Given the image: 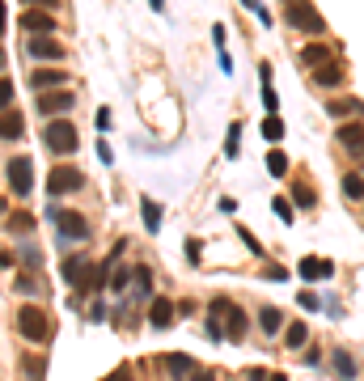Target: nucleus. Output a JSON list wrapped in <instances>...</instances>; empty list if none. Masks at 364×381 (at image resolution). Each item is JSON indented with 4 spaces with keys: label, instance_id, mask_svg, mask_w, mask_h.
Returning a JSON list of instances; mask_svg holds the SVG:
<instances>
[{
    "label": "nucleus",
    "instance_id": "3",
    "mask_svg": "<svg viewBox=\"0 0 364 381\" xmlns=\"http://www.w3.org/2000/svg\"><path fill=\"white\" fill-rule=\"evenodd\" d=\"M47 216H51V225H56L68 242H89V221H85L81 212H72V208H56V203H51Z\"/></svg>",
    "mask_w": 364,
    "mask_h": 381
},
{
    "label": "nucleus",
    "instance_id": "31",
    "mask_svg": "<svg viewBox=\"0 0 364 381\" xmlns=\"http://www.w3.org/2000/svg\"><path fill=\"white\" fill-rule=\"evenodd\" d=\"M127 280H136V271H123V267H119V271H111V284H106V288L123 293V288H127Z\"/></svg>",
    "mask_w": 364,
    "mask_h": 381
},
{
    "label": "nucleus",
    "instance_id": "18",
    "mask_svg": "<svg viewBox=\"0 0 364 381\" xmlns=\"http://www.w3.org/2000/svg\"><path fill=\"white\" fill-rule=\"evenodd\" d=\"M331 368L339 373V381H356V373H360V360H356L351 352H335V356H331Z\"/></svg>",
    "mask_w": 364,
    "mask_h": 381
},
{
    "label": "nucleus",
    "instance_id": "15",
    "mask_svg": "<svg viewBox=\"0 0 364 381\" xmlns=\"http://www.w3.org/2000/svg\"><path fill=\"white\" fill-rule=\"evenodd\" d=\"M301 280H331L335 276V263H326V258H301Z\"/></svg>",
    "mask_w": 364,
    "mask_h": 381
},
{
    "label": "nucleus",
    "instance_id": "19",
    "mask_svg": "<svg viewBox=\"0 0 364 381\" xmlns=\"http://www.w3.org/2000/svg\"><path fill=\"white\" fill-rule=\"evenodd\" d=\"M331 56H335V51H331L326 42H309V47L301 51V60H305L309 68H322V64H331Z\"/></svg>",
    "mask_w": 364,
    "mask_h": 381
},
{
    "label": "nucleus",
    "instance_id": "27",
    "mask_svg": "<svg viewBox=\"0 0 364 381\" xmlns=\"http://www.w3.org/2000/svg\"><path fill=\"white\" fill-rule=\"evenodd\" d=\"M30 229H34V216H30V212L9 216V233H30Z\"/></svg>",
    "mask_w": 364,
    "mask_h": 381
},
{
    "label": "nucleus",
    "instance_id": "38",
    "mask_svg": "<svg viewBox=\"0 0 364 381\" xmlns=\"http://www.w3.org/2000/svg\"><path fill=\"white\" fill-rule=\"evenodd\" d=\"M26 373H30L34 381H42V360H26Z\"/></svg>",
    "mask_w": 364,
    "mask_h": 381
},
{
    "label": "nucleus",
    "instance_id": "12",
    "mask_svg": "<svg viewBox=\"0 0 364 381\" xmlns=\"http://www.w3.org/2000/svg\"><path fill=\"white\" fill-rule=\"evenodd\" d=\"M26 51H30L34 60H60V56H64V47H60L56 38H51V34H34Z\"/></svg>",
    "mask_w": 364,
    "mask_h": 381
},
{
    "label": "nucleus",
    "instance_id": "36",
    "mask_svg": "<svg viewBox=\"0 0 364 381\" xmlns=\"http://www.w3.org/2000/svg\"><path fill=\"white\" fill-rule=\"evenodd\" d=\"M0 102H5V106L13 102V81H9V77H5V81H0Z\"/></svg>",
    "mask_w": 364,
    "mask_h": 381
},
{
    "label": "nucleus",
    "instance_id": "40",
    "mask_svg": "<svg viewBox=\"0 0 364 381\" xmlns=\"http://www.w3.org/2000/svg\"><path fill=\"white\" fill-rule=\"evenodd\" d=\"M191 381H216V373H212V368H195Z\"/></svg>",
    "mask_w": 364,
    "mask_h": 381
},
{
    "label": "nucleus",
    "instance_id": "32",
    "mask_svg": "<svg viewBox=\"0 0 364 381\" xmlns=\"http://www.w3.org/2000/svg\"><path fill=\"white\" fill-rule=\"evenodd\" d=\"M263 136H267V140H280V136H284V119H280V115L263 119Z\"/></svg>",
    "mask_w": 364,
    "mask_h": 381
},
{
    "label": "nucleus",
    "instance_id": "9",
    "mask_svg": "<svg viewBox=\"0 0 364 381\" xmlns=\"http://www.w3.org/2000/svg\"><path fill=\"white\" fill-rule=\"evenodd\" d=\"M174 313H178V305H174L170 297H152V305H148L152 331H170V326H174Z\"/></svg>",
    "mask_w": 364,
    "mask_h": 381
},
{
    "label": "nucleus",
    "instance_id": "8",
    "mask_svg": "<svg viewBox=\"0 0 364 381\" xmlns=\"http://www.w3.org/2000/svg\"><path fill=\"white\" fill-rule=\"evenodd\" d=\"M60 276H64L68 284L85 288V284H89V276H93V267H89V258H85V254H68V258H64V267H60Z\"/></svg>",
    "mask_w": 364,
    "mask_h": 381
},
{
    "label": "nucleus",
    "instance_id": "11",
    "mask_svg": "<svg viewBox=\"0 0 364 381\" xmlns=\"http://www.w3.org/2000/svg\"><path fill=\"white\" fill-rule=\"evenodd\" d=\"M38 111H42V115H64V111H72V93H64V89L38 93Z\"/></svg>",
    "mask_w": 364,
    "mask_h": 381
},
{
    "label": "nucleus",
    "instance_id": "20",
    "mask_svg": "<svg viewBox=\"0 0 364 381\" xmlns=\"http://www.w3.org/2000/svg\"><path fill=\"white\" fill-rule=\"evenodd\" d=\"M280 326H284V313H280L276 305H263V309H258V331L280 335Z\"/></svg>",
    "mask_w": 364,
    "mask_h": 381
},
{
    "label": "nucleus",
    "instance_id": "44",
    "mask_svg": "<svg viewBox=\"0 0 364 381\" xmlns=\"http://www.w3.org/2000/svg\"><path fill=\"white\" fill-rule=\"evenodd\" d=\"M22 5H38V9H51L56 0H22Z\"/></svg>",
    "mask_w": 364,
    "mask_h": 381
},
{
    "label": "nucleus",
    "instance_id": "22",
    "mask_svg": "<svg viewBox=\"0 0 364 381\" xmlns=\"http://www.w3.org/2000/svg\"><path fill=\"white\" fill-rule=\"evenodd\" d=\"M0 132H5V140H9V144H17V140L26 136V123H22V115H17V111H5V127H0Z\"/></svg>",
    "mask_w": 364,
    "mask_h": 381
},
{
    "label": "nucleus",
    "instance_id": "37",
    "mask_svg": "<svg viewBox=\"0 0 364 381\" xmlns=\"http://www.w3.org/2000/svg\"><path fill=\"white\" fill-rule=\"evenodd\" d=\"M22 258H26V263H30V267H38V263H42V254H38V250H34V246H26V250H22Z\"/></svg>",
    "mask_w": 364,
    "mask_h": 381
},
{
    "label": "nucleus",
    "instance_id": "42",
    "mask_svg": "<svg viewBox=\"0 0 364 381\" xmlns=\"http://www.w3.org/2000/svg\"><path fill=\"white\" fill-rule=\"evenodd\" d=\"M187 258H191V263H199V242H195V238L187 242Z\"/></svg>",
    "mask_w": 364,
    "mask_h": 381
},
{
    "label": "nucleus",
    "instance_id": "39",
    "mask_svg": "<svg viewBox=\"0 0 364 381\" xmlns=\"http://www.w3.org/2000/svg\"><path fill=\"white\" fill-rule=\"evenodd\" d=\"M246 381H271V373H267V368H250Z\"/></svg>",
    "mask_w": 364,
    "mask_h": 381
},
{
    "label": "nucleus",
    "instance_id": "47",
    "mask_svg": "<svg viewBox=\"0 0 364 381\" xmlns=\"http://www.w3.org/2000/svg\"><path fill=\"white\" fill-rule=\"evenodd\" d=\"M284 5H288V0H284Z\"/></svg>",
    "mask_w": 364,
    "mask_h": 381
},
{
    "label": "nucleus",
    "instance_id": "43",
    "mask_svg": "<svg viewBox=\"0 0 364 381\" xmlns=\"http://www.w3.org/2000/svg\"><path fill=\"white\" fill-rule=\"evenodd\" d=\"M106 381H132V368H119V373H111Z\"/></svg>",
    "mask_w": 364,
    "mask_h": 381
},
{
    "label": "nucleus",
    "instance_id": "35",
    "mask_svg": "<svg viewBox=\"0 0 364 381\" xmlns=\"http://www.w3.org/2000/svg\"><path fill=\"white\" fill-rule=\"evenodd\" d=\"M296 301H301V309H309V313H314V309H318V305H322V301H318V297H314V293H301V297H296Z\"/></svg>",
    "mask_w": 364,
    "mask_h": 381
},
{
    "label": "nucleus",
    "instance_id": "28",
    "mask_svg": "<svg viewBox=\"0 0 364 381\" xmlns=\"http://www.w3.org/2000/svg\"><path fill=\"white\" fill-rule=\"evenodd\" d=\"M292 199H296L301 208H314V203H318V195H314V187H305V182H296V187H292Z\"/></svg>",
    "mask_w": 364,
    "mask_h": 381
},
{
    "label": "nucleus",
    "instance_id": "10",
    "mask_svg": "<svg viewBox=\"0 0 364 381\" xmlns=\"http://www.w3.org/2000/svg\"><path fill=\"white\" fill-rule=\"evenodd\" d=\"M17 26H22L26 34H56V17H51L47 9H30V13H22Z\"/></svg>",
    "mask_w": 364,
    "mask_h": 381
},
{
    "label": "nucleus",
    "instance_id": "46",
    "mask_svg": "<svg viewBox=\"0 0 364 381\" xmlns=\"http://www.w3.org/2000/svg\"><path fill=\"white\" fill-rule=\"evenodd\" d=\"M271 381H288V377H284V373H271Z\"/></svg>",
    "mask_w": 364,
    "mask_h": 381
},
{
    "label": "nucleus",
    "instance_id": "25",
    "mask_svg": "<svg viewBox=\"0 0 364 381\" xmlns=\"http://www.w3.org/2000/svg\"><path fill=\"white\" fill-rule=\"evenodd\" d=\"M267 174H276V178H284V174H288V157H284L280 148H271V153H267Z\"/></svg>",
    "mask_w": 364,
    "mask_h": 381
},
{
    "label": "nucleus",
    "instance_id": "14",
    "mask_svg": "<svg viewBox=\"0 0 364 381\" xmlns=\"http://www.w3.org/2000/svg\"><path fill=\"white\" fill-rule=\"evenodd\" d=\"M339 144H343L351 157H364V123H343V127H339Z\"/></svg>",
    "mask_w": 364,
    "mask_h": 381
},
{
    "label": "nucleus",
    "instance_id": "7",
    "mask_svg": "<svg viewBox=\"0 0 364 381\" xmlns=\"http://www.w3.org/2000/svg\"><path fill=\"white\" fill-rule=\"evenodd\" d=\"M5 178H9V191L30 195V187H34V161H30V157H9Z\"/></svg>",
    "mask_w": 364,
    "mask_h": 381
},
{
    "label": "nucleus",
    "instance_id": "26",
    "mask_svg": "<svg viewBox=\"0 0 364 381\" xmlns=\"http://www.w3.org/2000/svg\"><path fill=\"white\" fill-rule=\"evenodd\" d=\"M343 195L347 199H364V178L360 174H343Z\"/></svg>",
    "mask_w": 364,
    "mask_h": 381
},
{
    "label": "nucleus",
    "instance_id": "13",
    "mask_svg": "<svg viewBox=\"0 0 364 381\" xmlns=\"http://www.w3.org/2000/svg\"><path fill=\"white\" fill-rule=\"evenodd\" d=\"M343 81H347V72H343V64H335V60L322 64V68H314V85H318V89H339Z\"/></svg>",
    "mask_w": 364,
    "mask_h": 381
},
{
    "label": "nucleus",
    "instance_id": "6",
    "mask_svg": "<svg viewBox=\"0 0 364 381\" xmlns=\"http://www.w3.org/2000/svg\"><path fill=\"white\" fill-rule=\"evenodd\" d=\"M81 187H85V174L72 170V166H56V170H51V178H47V195L51 199H56V195H72Z\"/></svg>",
    "mask_w": 364,
    "mask_h": 381
},
{
    "label": "nucleus",
    "instance_id": "34",
    "mask_svg": "<svg viewBox=\"0 0 364 381\" xmlns=\"http://www.w3.org/2000/svg\"><path fill=\"white\" fill-rule=\"evenodd\" d=\"M271 208H276V216H280V221H292V203H288L284 195H276V199H271Z\"/></svg>",
    "mask_w": 364,
    "mask_h": 381
},
{
    "label": "nucleus",
    "instance_id": "45",
    "mask_svg": "<svg viewBox=\"0 0 364 381\" xmlns=\"http://www.w3.org/2000/svg\"><path fill=\"white\" fill-rule=\"evenodd\" d=\"M148 5H152V9H157V13H161V9H166V0H148Z\"/></svg>",
    "mask_w": 364,
    "mask_h": 381
},
{
    "label": "nucleus",
    "instance_id": "41",
    "mask_svg": "<svg viewBox=\"0 0 364 381\" xmlns=\"http://www.w3.org/2000/svg\"><path fill=\"white\" fill-rule=\"evenodd\" d=\"M263 106H267V111H271V115H276V93H271V85H267V89H263Z\"/></svg>",
    "mask_w": 364,
    "mask_h": 381
},
{
    "label": "nucleus",
    "instance_id": "33",
    "mask_svg": "<svg viewBox=\"0 0 364 381\" xmlns=\"http://www.w3.org/2000/svg\"><path fill=\"white\" fill-rule=\"evenodd\" d=\"M13 288H17V293H30V297H34V293H38V280H34V276H22V271H17V276H13Z\"/></svg>",
    "mask_w": 364,
    "mask_h": 381
},
{
    "label": "nucleus",
    "instance_id": "4",
    "mask_svg": "<svg viewBox=\"0 0 364 381\" xmlns=\"http://www.w3.org/2000/svg\"><path fill=\"white\" fill-rule=\"evenodd\" d=\"M207 309H212V318H225V331H229V339H233V343H242V339H246V331H250V318H246V313H242L229 297H216Z\"/></svg>",
    "mask_w": 364,
    "mask_h": 381
},
{
    "label": "nucleus",
    "instance_id": "24",
    "mask_svg": "<svg viewBox=\"0 0 364 381\" xmlns=\"http://www.w3.org/2000/svg\"><path fill=\"white\" fill-rule=\"evenodd\" d=\"M305 339H309V326H305V322H292L288 331H284V343H288V348H305Z\"/></svg>",
    "mask_w": 364,
    "mask_h": 381
},
{
    "label": "nucleus",
    "instance_id": "17",
    "mask_svg": "<svg viewBox=\"0 0 364 381\" xmlns=\"http://www.w3.org/2000/svg\"><path fill=\"white\" fill-rule=\"evenodd\" d=\"M326 115H335V119L364 115V102H360V98H335V102H326Z\"/></svg>",
    "mask_w": 364,
    "mask_h": 381
},
{
    "label": "nucleus",
    "instance_id": "16",
    "mask_svg": "<svg viewBox=\"0 0 364 381\" xmlns=\"http://www.w3.org/2000/svg\"><path fill=\"white\" fill-rule=\"evenodd\" d=\"M68 77L60 72V68H38L34 77H30V89H38V93H47V89H60Z\"/></svg>",
    "mask_w": 364,
    "mask_h": 381
},
{
    "label": "nucleus",
    "instance_id": "29",
    "mask_svg": "<svg viewBox=\"0 0 364 381\" xmlns=\"http://www.w3.org/2000/svg\"><path fill=\"white\" fill-rule=\"evenodd\" d=\"M237 144H242V127H237V123H233V127H229V136H225V157H229V161H233V157H237V153H242V148H237Z\"/></svg>",
    "mask_w": 364,
    "mask_h": 381
},
{
    "label": "nucleus",
    "instance_id": "30",
    "mask_svg": "<svg viewBox=\"0 0 364 381\" xmlns=\"http://www.w3.org/2000/svg\"><path fill=\"white\" fill-rule=\"evenodd\" d=\"M136 293H140V297L152 293V271H148V267H136Z\"/></svg>",
    "mask_w": 364,
    "mask_h": 381
},
{
    "label": "nucleus",
    "instance_id": "21",
    "mask_svg": "<svg viewBox=\"0 0 364 381\" xmlns=\"http://www.w3.org/2000/svg\"><path fill=\"white\" fill-rule=\"evenodd\" d=\"M166 368H170V377H174V381H182V377H191V373H195V360H191V356H182V352H174V356L166 360Z\"/></svg>",
    "mask_w": 364,
    "mask_h": 381
},
{
    "label": "nucleus",
    "instance_id": "23",
    "mask_svg": "<svg viewBox=\"0 0 364 381\" xmlns=\"http://www.w3.org/2000/svg\"><path fill=\"white\" fill-rule=\"evenodd\" d=\"M140 216H144V229H148V233H157V229H161V208L152 203V199L140 203Z\"/></svg>",
    "mask_w": 364,
    "mask_h": 381
},
{
    "label": "nucleus",
    "instance_id": "2",
    "mask_svg": "<svg viewBox=\"0 0 364 381\" xmlns=\"http://www.w3.org/2000/svg\"><path fill=\"white\" fill-rule=\"evenodd\" d=\"M17 335L30 339V343H47L51 339V318L38 305H22L17 309Z\"/></svg>",
    "mask_w": 364,
    "mask_h": 381
},
{
    "label": "nucleus",
    "instance_id": "5",
    "mask_svg": "<svg viewBox=\"0 0 364 381\" xmlns=\"http://www.w3.org/2000/svg\"><path fill=\"white\" fill-rule=\"evenodd\" d=\"M284 22L296 26V30H305V34H322V17L314 13V5H309V0H288Z\"/></svg>",
    "mask_w": 364,
    "mask_h": 381
},
{
    "label": "nucleus",
    "instance_id": "1",
    "mask_svg": "<svg viewBox=\"0 0 364 381\" xmlns=\"http://www.w3.org/2000/svg\"><path fill=\"white\" fill-rule=\"evenodd\" d=\"M42 144H47L51 153L68 157V153H77L81 136H77V127H72L68 119H47V127H42Z\"/></svg>",
    "mask_w": 364,
    "mask_h": 381
}]
</instances>
